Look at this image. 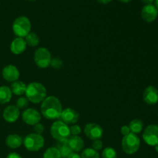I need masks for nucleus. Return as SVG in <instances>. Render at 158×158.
<instances>
[{
    "instance_id": "1",
    "label": "nucleus",
    "mask_w": 158,
    "mask_h": 158,
    "mask_svg": "<svg viewBox=\"0 0 158 158\" xmlns=\"http://www.w3.org/2000/svg\"><path fill=\"white\" fill-rule=\"evenodd\" d=\"M63 107L60 100L54 96H49L42 102V115L48 120H56L60 118Z\"/></svg>"
},
{
    "instance_id": "2",
    "label": "nucleus",
    "mask_w": 158,
    "mask_h": 158,
    "mask_svg": "<svg viewBox=\"0 0 158 158\" xmlns=\"http://www.w3.org/2000/svg\"><path fill=\"white\" fill-rule=\"evenodd\" d=\"M26 97L33 103H42L46 97V89L42 83L33 82L26 86Z\"/></svg>"
},
{
    "instance_id": "3",
    "label": "nucleus",
    "mask_w": 158,
    "mask_h": 158,
    "mask_svg": "<svg viewBox=\"0 0 158 158\" xmlns=\"http://www.w3.org/2000/svg\"><path fill=\"white\" fill-rule=\"evenodd\" d=\"M50 133L52 138L60 143L66 142L71 136L69 126L62 120H58L52 123L50 128Z\"/></svg>"
},
{
    "instance_id": "4",
    "label": "nucleus",
    "mask_w": 158,
    "mask_h": 158,
    "mask_svg": "<svg viewBox=\"0 0 158 158\" xmlns=\"http://www.w3.org/2000/svg\"><path fill=\"white\" fill-rule=\"evenodd\" d=\"M121 145L123 151L126 154L131 155L138 151L140 147V140L137 134L131 133L123 137Z\"/></svg>"
},
{
    "instance_id": "5",
    "label": "nucleus",
    "mask_w": 158,
    "mask_h": 158,
    "mask_svg": "<svg viewBox=\"0 0 158 158\" xmlns=\"http://www.w3.org/2000/svg\"><path fill=\"white\" fill-rule=\"evenodd\" d=\"M12 30L16 36L24 38L31 31V22L26 16L16 18L12 24Z\"/></svg>"
},
{
    "instance_id": "6",
    "label": "nucleus",
    "mask_w": 158,
    "mask_h": 158,
    "mask_svg": "<svg viewBox=\"0 0 158 158\" xmlns=\"http://www.w3.org/2000/svg\"><path fill=\"white\" fill-rule=\"evenodd\" d=\"M23 143L26 150L31 152H36L43 148L45 144V140L42 135L33 133V134H28L25 137Z\"/></svg>"
},
{
    "instance_id": "7",
    "label": "nucleus",
    "mask_w": 158,
    "mask_h": 158,
    "mask_svg": "<svg viewBox=\"0 0 158 158\" xmlns=\"http://www.w3.org/2000/svg\"><path fill=\"white\" fill-rule=\"evenodd\" d=\"M52 57L51 53L46 48L40 47L34 53V62L38 67L41 69L47 68L50 65Z\"/></svg>"
},
{
    "instance_id": "8",
    "label": "nucleus",
    "mask_w": 158,
    "mask_h": 158,
    "mask_svg": "<svg viewBox=\"0 0 158 158\" xmlns=\"http://www.w3.org/2000/svg\"><path fill=\"white\" fill-rule=\"evenodd\" d=\"M143 139L147 144L155 147L158 144V125L151 124L145 128Z\"/></svg>"
},
{
    "instance_id": "9",
    "label": "nucleus",
    "mask_w": 158,
    "mask_h": 158,
    "mask_svg": "<svg viewBox=\"0 0 158 158\" xmlns=\"http://www.w3.org/2000/svg\"><path fill=\"white\" fill-rule=\"evenodd\" d=\"M84 134L92 140H100L103 134V129L100 125L96 123H89L85 126Z\"/></svg>"
},
{
    "instance_id": "10",
    "label": "nucleus",
    "mask_w": 158,
    "mask_h": 158,
    "mask_svg": "<svg viewBox=\"0 0 158 158\" xmlns=\"http://www.w3.org/2000/svg\"><path fill=\"white\" fill-rule=\"evenodd\" d=\"M22 119L26 124L35 126L41 120V114L35 109L29 108L22 114Z\"/></svg>"
},
{
    "instance_id": "11",
    "label": "nucleus",
    "mask_w": 158,
    "mask_h": 158,
    "mask_svg": "<svg viewBox=\"0 0 158 158\" xmlns=\"http://www.w3.org/2000/svg\"><path fill=\"white\" fill-rule=\"evenodd\" d=\"M158 16V9L154 5H145L141 10V17L147 23H152Z\"/></svg>"
},
{
    "instance_id": "12",
    "label": "nucleus",
    "mask_w": 158,
    "mask_h": 158,
    "mask_svg": "<svg viewBox=\"0 0 158 158\" xmlns=\"http://www.w3.org/2000/svg\"><path fill=\"white\" fill-rule=\"evenodd\" d=\"M62 121L66 124H75L80 118L79 113L72 108H66L62 111L60 116Z\"/></svg>"
},
{
    "instance_id": "13",
    "label": "nucleus",
    "mask_w": 158,
    "mask_h": 158,
    "mask_svg": "<svg viewBox=\"0 0 158 158\" xmlns=\"http://www.w3.org/2000/svg\"><path fill=\"white\" fill-rule=\"evenodd\" d=\"M2 77L6 81L8 82H13L17 81L19 78V71L17 69L16 66H13V65H8V66H5L2 69Z\"/></svg>"
},
{
    "instance_id": "14",
    "label": "nucleus",
    "mask_w": 158,
    "mask_h": 158,
    "mask_svg": "<svg viewBox=\"0 0 158 158\" xmlns=\"http://www.w3.org/2000/svg\"><path fill=\"white\" fill-rule=\"evenodd\" d=\"M20 115L19 109L15 105H9L4 110L2 117L8 123H15Z\"/></svg>"
},
{
    "instance_id": "15",
    "label": "nucleus",
    "mask_w": 158,
    "mask_h": 158,
    "mask_svg": "<svg viewBox=\"0 0 158 158\" xmlns=\"http://www.w3.org/2000/svg\"><path fill=\"white\" fill-rule=\"evenodd\" d=\"M143 100L147 104L154 105L158 102V89L153 86H149L144 89Z\"/></svg>"
},
{
    "instance_id": "16",
    "label": "nucleus",
    "mask_w": 158,
    "mask_h": 158,
    "mask_svg": "<svg viewBox=\"0 0 158 158\" xmlns=\"http://www.w3.org/2000/svg\"><path fill=\"white\" fill-rule=\"evenodd\" d=\"M26 47H27V44L26 43V40L23 38L17 37L11 43L10 50L13 54L20 55L26 51Z\"/></svg>"
},
{
    "instance_id": "17",
    "label": "nucleus",
    "mask_w": 158,
    "mask_h": 158,
    "mask_svg": "<svg viewBox=\"0 0 158 158\" xmlns=\"http://www.w3.org/2000/svg\"><path fill=\"white\" fill-rule=\"evenodd\" d=\"M67 143L74 152H79L84 148V141L79 136H70L67 140Z\"/></svg>"
},
{
    "instance_id": "18",
    "label": "nucleus",
    "mask_w": 158,
    "mask_h": 158,
    "mask_svg": "<svg viewBox=\"0 0 158 158\" xmlns=\"http://www.w3.org/2000/svg\"><path fill=\"white\" fill-rule=\"evenodd\" d=\"M23 139L18 134H10L6 137V143L9 148L17 149L23 144Z\"/></svg>"
},
{
    "instance_id": "19",
    "label": "nucleus",
    "mask_w": 158,
    "mask_h": 158,
    "mask_svg": "<svg viewBox=\"0 0 158 158\" xmlns=\"http://www.w3.org/2000/svg\"><path fill=\"white\" fill-rule=\"evenodd\" d=\"M26 86H27V85L26 83L17 80V81L13 82L11 85V91L15 95L22 96L26 93Z\"/></svg>"
},
{
    "instance_id": "20",
    "label": "nucleus",
    "mask_w": 158,
    "mask_h": 158,
    "mask_svg": "<svg viewBox=\"0 0 158 158\" xmlns=\"http://www.w3.org/2000/svg\"><path fill=\"white\" fill-rule=\"evenodd\" d=\"M12 93L11 89L6 86H0V104L9 103L12 99Z\"/></svg>"
},
{
    "instance_id": "21",
    "label": "nucleus",
    "mask_w": 158,
    "mask_h": 158,
    "mask_svg": "<svg viewBox=\"0 0 158 158\" xmlns=\"http://www.w3.org/2000/svg\"><path fill=\"white\" fill-rule=\"evenodd\" d=\"M129 128L131 130V132L133 134H140L143 129V123L142 120L139 119H134L130 122Z\"/></svg>"
},
{
    "instance_id": "22",
    "label": "nucleus",
    "mask_w": 158,
    "mask_h": 158,
    "mask_svg": "<svg viewBox=\"0 0 158 158\" xmlns=\"http://www.w3.org/2000/svg\"><path fill=\"white\" fill-rule=\"evenodd\" d=\"M25 38H26L25 40H26V43L27 44V46L35 47V46H38L39 43H40V38L34 32H29Z\"/></svg>"
},
{
    "instance_id": "23",
    "label": "nucleus",
    "mask_w": 158,
    "mask_h": 158,
    "mask_svg": "<svg viewBox=\"0 0 158 158\" xmlns=\"http://www.w3.org/2000/svg\"><path fill=\"white\" fill-rule=\"evenodd\" d=\"M58 150L60 153V155H61V158H67L69 154L73 152L68 145L67 141L64 142V143H61V145L59 147Z\"/></svg>"
},
{
    "instance_id": "24",
    "label": "nucleus",
    "mask_w": 158,
    "mask_h": 158,
    "mask_svg": "<svg viewBox=\"0 0 158 158\" xmlns=\"http://www.w3.org/2000/svg\"><path fill=\"white\" fill-rule=\"evenodd\" d=\"M43 158H61V155L58 148L51 147L45 151Z\"/></svg>"
},
{
    "instance_id": "25",
    "label": "nucleus",
    "mask_w": 158,
    "mask_h": 158,
    "mask_svg": "<svg viewBox=\"0 0 158 158\" xmlns=\"http://www.w3.org/2000/svg\"><path fill=\"white\" fill-rule=\"evenodd\" d=\"M81 158H100V154L93 148H86L82 152Z\"/></svg>"
},
{
    "instance_id": "26",
    "label": "nucleus",
    "mask_w": 158,
    "mask_h": 158,
    "mask_svg": "<svg viewBox=\"0 0 158 158\" xmlns=\"http://www.w3.org/2000/svg\"><path fill=\"white\" fill-rule=\"evenodd\" d=\"M103 158H117V151L113 148H106L102 152Z\"/></svg>"
},
{
    "instance_id": "27",
    "label": "nucleus",
    "mask_w": 158,
    "mask_h": 158,
    "mask_svg": "<svg viewBox=\"0 0 158 158\" xmlns=\"http://www.w3.org/2000/svg\"><path fill=\"white\" fill-rule=\"evenodd\" d=\"M28 103H29L28 99L25 97H21L16 100V105L15 106L19 110L24 109V108H26L28 106Z\"/></svg>"
},
{
    "instance_id": "28",
    "label": "nucleus",
    "mask_w": 158,
    "mask_h": 158,
    "mask_svg": "<svg viewBox=\"0 0 158 158\" xmlns=\"http://www.w3.org/2000/svg\"><path fill=\"white\" fill-rule=\"evenodd\" d=\"M69 131H70V134L72 136H78L79 134L81 133V127L79 125H73L72 127H69Z\"/></svg>"
},
{
    "instance_id": "29",
    "label": "nucleus",
    "mask_w": 158,
    "mask_h": 158,
    "mask_svg": "<svg viewBox=\"0 0 158 158\" xmlns=\"http://www.w3.org/2000/svg\"><path fill=\"white\" fill-rule=\"evenodd\" d=\"M50 65L55 69H60L61 68V66H63V62L60 59L58 58H54L51 60Z\"/></svg>"
},
{
    "instance_id": "30",
    "label": "nucleus",
    "mask_w": 158,
    "mask_h": 158,
    "mask_svg": "<svg viewBox=\"0 0 158 158\" xmlns=\"http://www.w3.org/2000/svg\"><path fill=\"white\" fill-rule=\"evenodd\" d=\"M33 131H34V132H35V134H40V135H41V134L44 132L45 127H44V126L42 124V123H39L34 126Z\"/></svg>"
},
{
    "instance_id": "31",
    "label": "nucleus",
    "mask_w": 158,
    "mask_h": 158,
    "mask_svg": "<svg viewBox=\"0 0 158 158\" xmlns=\"http://www.w3.org/2000/svg\"><path fill=\"white\" fill-rule=\"evenodd\" d=\"M103 143L102 142V140H94V143H93L92 147L93 149H94L95 151H100L103 148Z\"/></svg>"
},
{
    "instance_id": "32",
    "label": "nucleus",
    "mask_w": 158,
    "mask_h": 158,
    "mask_svg": "<svg viewBox=\"0 0 158 158\" xmlns=\"http://www.w3.org/2000/svg\"><path fill=\"white\" fill-rule=\"evenodd\" d=\"M120 133H121L122 135L124 137V136L128 135L129 134H131V130H130L129 127L128 126H123L121 128H120Z\"/></svg>"
},
{
    "instance_id": "33",
    "label": "nucleus",
    "mask_w": 158,
    "mask_h": 158,
    "mask_svg": "<svg viewBox=\"0 0 158 158\" xmlns=\"http://www.w3.org/2000/svg\"><path fill=\"white\" fill-rule=\"evenodd\" d=\"M6 158H22V157L19 155V154H17V153L12 152L8 154V156L6 157Z\"/></svg>"
},
{
    "instance_id": "34",
    "label": "nucleus",
    "mask_w": 158,
    "mask_h": 158,
    "mask_svg": "<svg viewBox=\"0 0 158 158\" xmlns=\"http://www.w3.org/2000/svg\"><path fill=\"white\" fill-rule=\"evenodd\" d=\"M67 158H81V157H80V155H79L76 152H73L72 154H69V157H68Z\"/></svg>"
},
{
    "instance_id": "35",
    "label": "nucleus",
    "mask_w": 158,
    "mask_h": 158,
    "mask_svg": "<svg viewBox=\"0 0 158 158\" xmlns=\"http://www.w3.org/2000/svg\"><path fill=\"white\" fill-rule=\"evenodd\" d=\"M98 2H100V4H108V3L110 2L112 0H97Z\"/></svg>"
},
{
    "instance_id": "36",
    "label": "nucleus",
    "mask_w": 158,
    "mask_h": 158,
    "mask_svg": "<svg viewBox=\"0 0 158 158\" xmlns=\"http://www.w3.org/2000/svg\"><path fill=\"white\" fill-rule=\"evenodd\" d=\"M144 4L146 5H150V4H152V2H154V0H141Z\"/></svg>"
},
{
    "instance_id": "37",
    "label": "nucleus",
    "mask_w": 158,
    "mask_h": 158,
    "mask_svg": "<svg viewBox=\"0 0 158 158\" xmlns=\"http://www.w3.org/2000/svg\"><path fill=\"white\" fill-rule=\"evenodd\" d=\"M119 1L122 2H124V3H128V2H130L132 1V0H119Z\"/></svg>"
},
{
    "instance_id": "38",
    "label": "nucleus",
    "mask_w": 158,
    "mask_h": 158,
    "mask_svg": "<svg viewBox=\"0 0 158 158\" xmlns=\"http://www.w3.org/2000/svg\"><path fill=\"white\" fill-rule=\"evenodd\" d=\"M154 2H155V6L156 8L158 9V0H154Z\"/></svg>"
},
{
    "instance_id": "39",
    "label": "nucleus",
    "mask_w": 158,
    "mask_h": 158,
    "mask_svg": "<svg viewBox=\"0 0 158 158\" xmlns=\"http://www.w3.org/2000/svg\"><path fill=\"white\" fill-rule=\"evenodd\" d=\"M155 151L158 153V144L156 145V146H155Z\"/></svg>"
},
{
    "instance_id": "40",
    "label": "nucleus",
    "mask_w": 158,
    "mask_h": 158,
    "mask_svg": "<svg viewBox=\"0 0 158 158\" xmlns=\"http://www.w3.org/2000/svg\"><path fill=\"white\" fill-rule=\"evenodd\" d=\"M27 1H30V2H32V1H35V0H27Z\"/></svg>"
}]
</instances>
